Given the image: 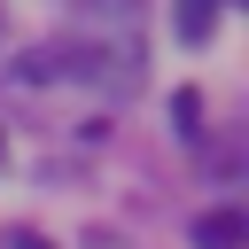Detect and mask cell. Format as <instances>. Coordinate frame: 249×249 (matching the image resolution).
I'll return each instance as SVG.
<instances>
[{"mask_svg":"<svg viewBox=\"0 0 249 249\" xmlns=\"http://www.w3.org/2000/svg\"><path fill=\"white\" fill-rule=\"evenodd\" d=\"M195 249H249V218L241 210H202L195 218Z\"/></svg>","mask_w":249,"mask_h":249,"instance_id":"1","label":"cell"},{"mask_svg":"<svg viewBox=\"0 0 249 249\" xmlns=\"http://www.w3.org/2000/svg\"><path fill=\"white\" fill-rule=\"evenodd\" d=\"M218 23V0H179V39H210Z\"/></svg>","mask_w":249,"mask_h":249,"instance_id":"2","label":"cell"},{"mask_svg":"<svg viewBox=\"0 0 249 249\" xmlns=\"http://www.w3.org/2000/svg\"><path fill=\"white\" fill-rule=\"evenodd\" d=\"M171 117H179V132H195V117H202V93H195V86H179V93H171Z\"/></svg>","mask_w":249,"mask_h":249,"instance_id":"3","label":"cell"},{"mask_svg":"<svg viewBox=\"0 0 249 249\" xmlns=\"http://www.w3.org/2000/svg\"><path fill=\"white\" fill-rule=\"evenodd\" d=\"M0 156H8V140H0Z\"/></svg>","mask_w":249,"mask_h":249,"instance_id":"4","label":"cell"}]
</instances>
